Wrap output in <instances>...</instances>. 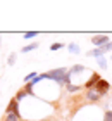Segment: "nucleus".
Returning a JSON list of instances; mask_svg holds the SVG:
<instances>
[{
	"label": "nucleus",
	"instance_id": "f257e3e1",
	"mask_svg": "<svg viewBox=\"0 0 112 121\" xmlns=\"http://www.w3.org/2000/svg\"><path fill=\"white\" fill-rule=\"evenodd\" d=\"M45 78H50V80L57 81L59 85H69L71 83V74L66 68H57V69L48 71V73H43V80Z\"/></svg>",
	"mask_w": 112,
	"mask_h": 121
},
{
	"label": "nucleus",
	"instance_id": "f03ea898",
	"mask_svg": "<svg viewBox=\"0 0 112 121\" xmlns=\"http://www.w3.org/2000/svg\"><path fill=\"white\" fill-rule=\"evenodd\" d=\"M91 42H93V45L97 47V48H102V47L107 45L110 40H109V36H107V35H95V36L91 38Z\"/></svg>",
	"mask_w": 112,
	"mask_h": 121
},
{
	"label": "nucleus",
	"instance_id": "7ed1b4c3",
	"mask_svg": "<svg viewBox=\"0 0 112 121\" xmlns=\"http://www.w3.org/2000/svg\"><path fill=\"white\" fill-rule=\"evenodd\" d=\"M95 90H97V92L100 93V95H102V97H104V95H105V93H107V92L110 90V85H109V81L102 78V80H100V81H98V83H97V86H95Z\"/></svg>",
	"mask_w": 112,
	"mask_h": 121
},
{
	"label": "nucleus",
	"instance_id": "20e7f679",
	"mask_svg": "<svg viewBox=\"0 0 112 121\" xmlns=\"http://www.w3.org/2000/svg\"><path fill=\"white\" fill-rule=\"evenodd\" d=\"M5 114H16V116H19V102L12 99V100L9 102L7 109H5Z\"/></svg>",
	"mask_w": 112,
	"mask_h": 121
},
{
	"label": "nucleus",
	"instance_id": "39448f33",
	"mask_svg": "<svg viewBox=\"0 0 112 121\" xmlns=\"http://www.w3.org/2000/svg\"><path fill=\"white\" fill-rule=\"evenodd\" d=\"M100 80H102V78H100V76H98L97 73H93V74H91V78H90V80L86 81V83H85V88H86V90H93L95 86H97V83H98Z\"/></svg>",
	"mask_w": 112,
	"mask_h": 121
},
{
	"label": "nucleus",
	"instance_id": "423d86ee",
	"mask_svg": "<svg viewBox=\"0 0 112 121\" xmlns=\"http://www.w3.org/2000/svg\"><path fill=\"white\" fill-rule=\"evenodd\" d=\"M102 99V95L97 92V90H86V100H90V102H97V100H100Z\"/></svg>",
	"mask_w": 112,
	"mask_h": 121
},
{
	"label": "nucleus",
	"instance_id": "0eeeda50",
	"mask_svg": "<svg viewBox=\"0 0 112 121\" xmlns=\"http://www.w3.org/2000/svg\"><path fill=\"white\" fill-rule=\"evenodd\" d=\"M104 54H105V52L102 50V48H93V50H88V52H86V56H88V57H97V59H98V57H102Z\"/></svg>",
	"mask_w": 112,
	"mask_h": 121
},
{
	"label": "nucleus",
	"instance_id": "6e6552de",
	"mask_svg": "<svg viewBox=\"0 0 112 121\" xmlns=\"http://www.w3.org/2000/svg\"><path fill=\"white\" fill-rule=\"evenodd\" d=\"M67 50H69L71 54H74V56L81 54V48H79V45H78V43H69V45H67Z\"/></svg>",
	"mask_w": 112,
	"mask_h": 121
},
{
	"label": "nucleus",
	"instance_id": "1a4fd4ad",
	"mask_svg": "<svg viewBox=\"0 0 112 121\" xmlns=\"http://www.w3.org/2000/svg\"><path fill=\"white\" fill-rule=\"evenodd\" d=\"M83 71H85V66H83V64H74L71 68L69 74H78V73H83Z\"/></svg>",
	"mask_w": 112,
	"mask_h": 121
},
{
	"label": "nucleus",
	"instance_id": "9d476101",
	"mask_svg": "<svg viewBox=\"0 0 112 121\" xmlns=\"http://www.w3.org/2000/svg\"><path fill=\"white\" fill-rule=\"evenodd\" d=\"M35 48H38V42H33V43H29V45L22 47L21 52H31V50H35Z\"/></svg>",
	"mask_w": 112,
	"mask_h": 121
},
{
	"label": "nucleus",
	"instance_id": "9b49d317",
	"mask_svg": "<svg viewBox=\"0 0 112 121\" xmlns=\"http://www.w3.org/2000/svg\"><path fill=\"white\" fill-rule=\"evenodd\" d=\"M26 95H28V92H26L24 88H22V90H19L17 93H16V97H14V99H16V100H17V102H19V100H22V99H24Z\"/></svg>",
	"mask_w": 112,
	"mask_h": 121
},
{
	"label": "nucleus",
	"instance_id": "f8f14e48",
	"mask_svg": "<svg viewBox=\"0 0 112 121\" xmlns=\"http://www.w3.org/2000/svg\"><path fill=\"white\" fill-rule=\"evenodd\" d=\"M97 62H98V66H100V69H107V60H105L104 56H102V57H98V59H97Z\"/></svg>",
	"mask_w": 112,
	"mask_h": 121
},
{
	"label": "nucleus",
	"instance_id": "ddd939ff",
	"mask_svg": "<svg viewBox=\"0 0 112 121\" xmlns=\"http://www.w3.org/2000/svg\"><path fill=\"white\" fill-rule=\"evenodd\" d=\"M4 121H21V116H16V114H5Z\"/></svg>",
	"mask_w": 112,
	"mask_h": 121
},
{
	"label": "nucleus",
	"instance_id": "4468645a",
	"mask_svg": "<svg viewBox=\"0 0 112 121\" xmlns=\"http://www.w3.org/2000/svg\"><path fill=\"white\" fill-rule=\"evenodd\" d=\"M64 47V43H60V42H55L50 45V50H59V48H62Z\"/></svg>",
	"mask_w": 112,
	"mask_h": 121
},
{
	"label": "nucleus",
	"instance_id": "2eb2a0df",
	"mask_svg": "<svg viewBox=\"0 0 112 121\" xmlns=\"http://www.w3.org/2000/svg\"><path fill=\"white\" fill-rule=\"evenodd\" d=\"M104 121H112V109L104 112Z\"/></svg>",
	"mask_w": 112,
	"mask_h": 121
},
{
	"label": "nucleus",
	"instance_id": "dca6fc26",
	"mask_svg": "<svg viewBox=\"0 0 112 121\" xmlns=\"http://www.w3.org/2000/svg\"><path fill=\"white\" fill-rule=\"evenodd\" d=\"M66 86H67V90H69V92H78V90L81 88L79 85H72V83H69V85H66Z\"/></svg>",
	"mask_w": 112,
	"mask_h": 121
},
{
	"label": "nucleus",
	"instance_id": "f3484780",
	"mask_svg": "<svg viewBox=\"0 0 112 121\" xmlns=\"http://www.w3.org/2000/svg\"><path fill=\"white\" fill-rule=\"evenodd\" d=\"M36 35H38L36 31H28V33H24V38H26V40H29V38H35Z\"/></svg>",
	"mask_w": 112,
	"mask_h": 121
},
{
	"label": "nucleus",
	"instance_id": "a211bd4d",
	"mask_svg": "<svg viewBox=\"0 0 112 121\" xmlns=\"http://www.w3.org/2000/svg\"><path fill=\"white\" fill-rule=\"evenodd\" d=\"M24 90L28 92V95H33V85L31 83H26L24 85Z\"/></svg>",
	"mask_w": 112,
	"mask_h": 121
},
{
	"label": "nucleus",
	"instance_id": "6ab92c4d",
	"mask_svg": "<svg viewBox=\"0 0 112 121\" xmlns=\"http://www.w3.org/2000/svg\"><path fill=\"white\" fill-rule=\"evenodd\" d=\"M9 66H14V62H16V54H10V57H9Z\"/></svg>",
	"mask_w": 112,
	"mask_h": 121
},
{
	"label": "nucleus",
	"instance_id": "aec40b11",
	"mask_svg": "<svg viewBox=\"0 0 112 121\" xmlns=\"http://www.w3.org/2000/svg\"><path fill=\"white\" fill-rule=\"evenodd\" d=\"M102 50H104V52H110V50H112V42H109L105 47H102Z\"/></svg>",
	"mask_w": 112,
	"mask_h": 121
},
{
	"label": "nucleus",
	"instance_id": "412c9836",
	"mask_svg": "<svg viewBox=\"0 0 112 121\" xmlns=\"http://www.w3.org/2000/svg\"><path fill=\"white\" fill-rule=\"evenodd\" d=\"M110 59H112V54H110Z\"/></svg>",
	"mask_w": 112,
	"mask_h": 121
}]
</instances>
